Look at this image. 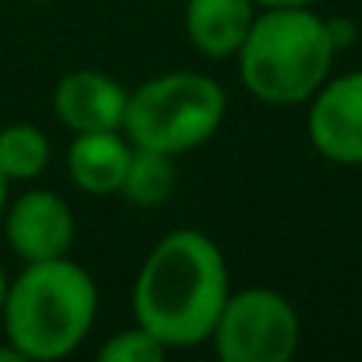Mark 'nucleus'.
<instances>
[{
  "label": "nucleus",
  "mask_w": 362,
  "mask_h": 362,
  "mask_svg": "<svg viewBox=\"0 0 362 362\" xmlns=\"http://www.w3.org/2000/svg\"><path fill=\"white\" fill-rule=\"evenodd\" d=\"M330 25L309 8H267L252 18L245 43L238 47L242 86L274 107L313 100L334 64Z\"/></svg>",
  "instance_id": "3"
},
{
  "label": "nucleus",
  "mask_w": 362,
  "mask_h": 362,
  "mask_svg": "<svg viewBox=\"0 0 362 362\" xmlns=\"http://www.w3.org/2000/svg\"><path fill=\"white\" fill-rule=\"evenodd\" d=\"M0 362H22V355H18V351L8 344V337L0 341Z\"/></svg>",
  "instance_id": "15"
},
{
  "label": "nucleus",
  "mask_w": 362,
  "mask_h": 362,
  "mask_svg": "<svg viewBox=\"0 0 362 362\" xmlns=\"http://www.w3.org/2000/svg\"><path fill=\"white\" fill-rule=\"evenodd\" d=\"M224 114L228 93L217 78L203 71H167L128 93L121 132L139 149L181 156L206 146L221 132Z\"/></svg>",
  "instance_id": "4"
},
{
  "label": "nucleus",
  "mask_w": 362,
  "mask_h": 362,
  "mask_svg": "<svg viewBox=\"0 0 362 362\" xmlns=\"http://www.w3.org/2000/svg\"><path fill=\"white\" fill-rule=\"evenodd\" d=\"M96 355H100V362H156V358L167 355V348L149 330H142L135 323V327L117 330L114 337H107Z\"/></svg>",
  "instance_id": "13"
},
{
  "label": "nucleus",
  "mask_w": 362,
  "mask_h": 362,
  "mask_svg": "<svg viewBox=\"0 0 362 362\" xmlns=\"http://www.w3.org/2000/svg\"><path fill=\"white\" fill-rule=\"evenodd\" d=\"M0 228H4V238L22 263L68 256L78 235L71 206L64 203V196L50 189H29L18 199H8Z\"/></svg>",
  "instance_id": "6"
},
{
  "label": "nucleus",
  "mask_w": 362,
  "mask_h": 362,
  "mask_svg": "<svg viewBox=\"0 0 362 362\" xmlns=\"http://www.w3.org/2000/svg\"><path fill=\"white\" fill-rule=\"evenodd\" d=\"M50 135L40 124L15 121L0 128V174L8 181H33L50 163Z\"/></svg>",
  "instance_id": "11"
},
{
  "label": "nucleus",
  "mask_w": 362,
  "mask_h": 362,
  "mask_svg": "<svg viewBox=\"0 0 362 362\" xmlns=\"http://www.w3.org/2000/svg\"><path fill=\"white\" fill-rule=\"evenodd\" d=\"M228 295L224 249L196 228H177L146 252L132 288V313L167 351L196 348L210 341Z\"/></svg>",
  "instance_id": "1"
},
{
  "label": "nucleus",
  "mask_w": 362,
  "mask_h": 362,
  "mask_svg": "<svg viewBox=\"0 0 362 362\" xmlns=\"http://www.w3.org/2000/svg\"><path fill=\"white\" fill-rule=\"evenodd\" d=\"M174 181H177V174H174V156L156 153V149H139V146H135L117 196H124L132 206H160V203L170 199Z\"/></svg>",
  "instance_id": "12"
},
{
  "label": "nucleus",
  "mask_w": 362,
  "mask_h": 362,
  "mask_svg": "<svg viewBox=\"0 0 362 362\" xmlns=\"http://www.w3.org/2000/svg\"><path fill=\"white\" fill-rule=\"evenodd\" d=\"M256 8H309L316 0H252Z\"/></svg>",
  "instance_id": "14"
},
{
  "label": "nucleus",
  "mask_w": 362,
  "mask_h": 362,
  "mask_svg": "<svg viewBox=\"0 0 362 362\" xmlns=\"http://www.w3.org/2000/svg\"><path fill=\"white\" fill-rule=\"evenodd\" d=\"M8 192H11V181H8L4 174H0V217H4V210H8V199H11Z\"/></svg>",
  "instance_id": "16"
},
{
  "label": "nucleus",
  "mask_w": 362,
  "mask_h": 362,
  "mask_svg": "<svg viewBox=\"0 0 362 362\" xmlns=\"http://www.w3.org/2000/svg\"><path fill=\"white\" fill-rule=\"evenodd\" d=\"M132 142L124 132H75L68 146V177L71 185L86 196H117L121 181L132 160Z\"/></svg>",
  "instance_id": "9"
},
{
  "label": "nucleus",
  "mask_w": 362,
  "mask_h": 362,
  "mask_svg": "<svg viewBox=\"0 0 362 362\" xmlns=\"http://www.w3.org/2000/svg\"><path fill=\"white\" fill-rule=\"evenodd\" d=\"M309 142L330 163H362V71H348L313 93Z\"/></svg>",
  "instance_id": "7"
},
{
  "label": "nucleus",
  "mask_w": 362,
  "mask_h": 362,
  "mask_svg": "<svg viewBox=\"0 0 362 362\" xmlns=\"http://www.w3.org/2000/svg\"><path fill=\"white\" fill-rule=\"evenodd\" d=\"M96 309L100 291L93 274L71 256H57L25 263V270L8 281L0 323L22 362H57L89 337Z\"/></svg>",
  "instance_id": "2"
},
{
  "label": "nucleus",
  "mask_w": 362,
  "mask_h": 362,
  "mask_svg": "<svg viewBox=\"0 0 362 362\" xmlns=\"http://www.w3.org/2000/svg\"><path fill=\"white\" fill-rule=\"evenodd\" d=\"M124 107H128V89L100 68H75L61 75V82L54 86V114L71 135L110 132V128L121 132Z\"/></svg>",
  "instance_id": "8"
},
{
  "label": "nucleus",
  "mask_w": 362,
  "mask_h": 362,
  "mask_svg": "<svg viewBox=\"0 0 362 362\" xmlns=\"http://www.w3.org/2000/svg\"><path fill=\"white\" fill-rule=\"evenodd\" d=\"M4 295H8V274L0 267V309H4Z\"/></svg>",
  "instance_id": "17"
},
{
  "label": "nucleus",
  "mask_w": 362,
  "mask_h": 362,
  "mask_svg": "<svg viewBox=\"0 0 362 362\" xmlns=\"http://www.w3.org/2000/svg\"><path fill=\"white\" fill-rule=\"evenodd\" d=\"M224 362H288L298 348V313L270 288H245L228 295L210 334Z\"/></svg>",
  "instance_id": "5"
},
{
  "label": "nucleus",
  "mask_w": 362,
  "mask_h": 362,
  "mask_svg": "<svg viewBox=\"0 0 362 362\" xmlns=\"http://www.w3.org/2000/svg\"><path fill=\"white\" fill-rule=\"evenodd\" d=\"M252 0H185V36L210 61L235 57L252 29Z\"/></svg>",
  "instance_id": "10"
},
{
  "label": "nucleus",
  "mask_w": 362,
  "mask_h": 362,
  "mask_svg": "<svg viewBox=\"0 0 362 362\" xmlns=\"http://www.w3.org/2000/svg\"><path fill=\"white\" fill-rule=\"evenodd\" d=\"M25 4H54V0H25Z\"/></svg>",
  "instance_id": "18"
}]
</instances>
